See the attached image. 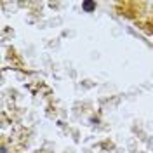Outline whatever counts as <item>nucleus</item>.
Listing matches in <instances>:
<instances>
[{
    "label": "nucleus",
    "instance_id": "obj_1",
    "mask_svg": "<svg viewBox=\"0 0 153 153\" xmlns=\"http://www.w3.org/2000/svg\"><path fill=\"white\" fill-rule=\"evenodd\" d=\"M82 7H84V10L89 12V10H92L96 7V4H94V2H84V5H82Z\"/></svg>",
    "mask_w": 153,
    "mask_h": 153
}]
</instances>
